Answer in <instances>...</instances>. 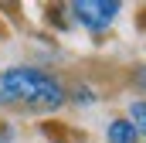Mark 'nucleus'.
Wrapping results in <instances>:
<instances>
[{"label":"nucleus","instance_id":"1","mask_svg":"<svg viewBox=\"0 0 146 143\" xmlns=\"http://www.w3.org/2000/svg\"><path fill=\"white\" fill-rule=\"evenodd\" d=\"M68 106V85L41 65H10L0 68V109L51 116Z\"/></svg>","mask_w":146,"mask_h":143},{"label":"nucleus","instance_id":"2","mask_svg":"<svg viewBox=\"0 0 146 143\" xmlns=\"http://www.w3.org/2000/svg\"><path fill=\"white\" fill-rule=\"evenodd\" d=\"M122 10H126L122 0H72L68 3L72 24L85 27L88 34H106L112 24L122 17Z\"/></svg>","mask_w":146,"mask_h":143},{"label":"nucleus","instance_id":"3","mask_svg":"<svg viewBox=\"0 0 146 143\" xmlns=\"http://www.w3.org/2000/svg\"><path fill=\"white\" fill-rule=\"evenodd\" d=\"M106 143H143V140L126 116H112L106 123Z\"/></svg>","mask_w":146,"mask_h":143},{"label":"nucleus","instance_id":"4","mask_svg":"<svg viewBox=\"0 0 146 143\" xmlns=\"http://www.w3.org/2000/svg\"><path fill=\"white\" fill-rule=\"evenodd\" d=\"M122 116L136 126L139 140H146V99H143V96H133V99L126 102V112H122Z\"/></svg>","mask_w":146,"mask_h":143},{"label":"nucleus","instance_id":"5","mask_svg":"<svg viewBox=\"0 0 146 143\" xmlns=\"http://www.w3.org/2000/svg\"><path fill=\"white\" fill-rule=\"evenodd\" d=\"M68 102L78 106V109H92L99 102V92H95L88 82H75V85H68Z\"/></svg>","mask_w":146,"mask_h":143},{"label":"nucleus","instance_id":"6","mask_svg":"<svg viewBox=\"0 0 146 143\" xmlns=\"http://www.w3.org/2000/svg\"><path fill=\"white\" fill-rule=\"evenodd\" d=\"M48 21H51L58 31H68V27H72V17H68V3H61V7H48Z\"/></svg>","mask_w":146,"mask_h":143},{"label":"nucleus","instance_id":"7","mask_svg":"<svg viewBox=\"0 0 146 143\" xmlns=\"http://www.w3.org/2000/svg\"><path fill=\"white\" fill-rule=\"evenodd\" d=\"M133 85H136V89L143 92V99H146V61L133 68Z\"/></svg>","mask_w":146,"mask_h":143},{"label":"nucleus","instance_id":"8","mask_svg":"<svg viewBox=\"0 0 146 143\" xmlns=\"http://www.w3.org/2000/svg\"><path fill=\"white\" fill-rule=\"evenodd\" d=\"M0 143H14V123L0 119Z\"/></svg>","mask_w":146,"mask_h":143},{"label":"nucleus","instance_id":"9","mask_svg":"<svg viewBox=\"0 0 146 143\" xmlns=\"http://www.w3.org/2000/svg\"><path fill=\"white\" fill-rule=\"evenodd\" d=\"M44 143H65V140H44Z\"/></svg>","mask_w":146,"mask_h":143},{"label":"nucleus","instance_id":"10","mask_svg":"<svg viewBox=\"0 0 146 143\" xmlns=\"http://www.w3.org/2000/svg\"><path fill=\"white\" fill-rule=\"evenodd\" d=\"M0 41H3V24H0Z\"/></svg>","mask_w":146,"mask_h":143},{"label":"nucleus","instance_id":"11","mask_svg":"<svg viewBox=\"0 0 146 143\" xmlns=\"http://www.w3.org/2000/svg\"><path fill=\"white\" fill-rule=\"evenodd\" d=\"M14 143H17V140H14Z\"/></svg>","mask_w":146,"mask_h":143}]
</instances>
